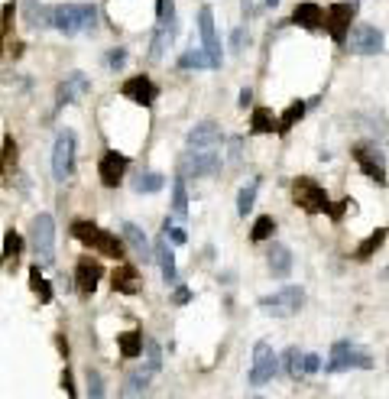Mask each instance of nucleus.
<instances>
[{
    "label": "nucleus",
    "mask_w": 389,
    "mask_h": 399,
    "mask_svg": "<svg viewBox=\"0 0 389 399\" xmlns=\"http://www.w3.org/2000/svg\"><path fill=\"white\" fill-rule=\"evenodd\" d=\"M49 26L65 36H78V33H91L98 26V7L94 4H59L49 7Z\"/></svg>",
    "instance_id": "f257e3e1"
},
{
    "label": "nucleus",
    "mask_w": 389,
    "mask_h": 399,
    "mask_svg": "<svg viewBox=\"0 0 389 399\" xmlns=\"http://www.w3.org/2000/svg\"><path fill=\"white\" fill-rule=\"evenodd\" d=\"M72 237L81 240L84 247H91L94 254H101V257H111V260H120L123 257V240L117 237V234H111V230L91 224V221H75L72 224Z\"/></svg>",
    "instance_id": "f03ea898"
},
{
    "label": "nucleus",
    "mask_w": 389,
    "mask_h": 399,
    "mask_svg": "<svg viewBox=\"0 0 389 399\" xmlns=\"http://www.w3.org/2000/svg\"><path fill=\"white\" fill-rule=\"evenodd\" d=\"M292 198H295V205L302 208V211H308V215H328L331 211V198H328V192H325V185H318L312 176L295 179Z\"/></svg>",
    "instance_id": "7ed1b4c3"
},
{
    "label": "nucleus",
    "mask_w": 389,
    "mask_h": 399,
    "mask_svg": "<svg viewBox=\"0 0 389 399\" xmlns=\"http://www.w3.org/2000/svg\"><path fill=\"white\" fill-rule=\"evenodd\" d=\"M325 370H328V373H344V370H373V357H370L366 351H360L357 344H351V341H334Z\"/></svg>",
    "instance_id": "20e7f679"
},
{
    "label": "nucleus",
    "mask_w": 389,
    "mask_h": 399,
    "mask_svg": "<svg viewBox=\"0 0 389 399\" xmlns=\"http://www.w3.org/2000/svg\"><path fill=\"white\" fill-rule=\"evenodd\" d=\"M302 305H305V289L302 286H283L273 296L259 299V308L266 315H276V318H292V315H298Z\"/></svg>",
    "instance_id": "39448f33"
},
{
    "label": "nucleus",
    "mask_w": 389,
    "mask_h": 399,
    "mask_svg": "<svg viewBox=\"0 0 389 399\" xmlns=\"http://www.w3.org/2000/svg\"><path fill=\"white\" fill-rule=\"evenodd\" d=\"M33 254H36L39 266H52L55 263V221L52 215H36L33 218Z\"/></svg>",
    "instance_id": "423d86ee"
},
{
    "label": "nucleus",
    "mask_w": 389,
    "mask_h": 399,
    "mask_svg": "<svg viewBox=\"0 0 389 399\" xmlns=\"http://www.w3.org/2000/svg\"><path fill=\"white\" fill-rule=\"evenodd\" d=\"M221 169V153L218 150H188L179 159V172L185 179H198V176H214Z\"/></svg>",
    "instance_id": "0eeeda50"
},
{
    "label": "nucleus",
    "mask_w": 389,
    "mask_h": 399,
    "mask_svg": "<svg viewBox=\"0 0 389 399\" xmlns=\"http://www.w3.org/2000/svg\"><path fill=\"white\" fill-rule=\"evenodd\" d=\"M344 46L351 49L354 55H376L386 49V36H383V30H376L370 23H357V26H351Z\"/></svg>",
    "instance_id": "6e6552de"
},
{
    "label": "nucleus",
    "mask_w": 389,
    "mask_h": 399,
    "mask_svg": "<svg viewBox=\"0 0 389 399\" xmlns=\"http://www.w3.org/2000/svg\"><path fill=\"white\" fill-rule=\"evenodd\" d=\"M72 172H75V133L65 127V130H59L52 146V176L65 182V179H72Z\"/></svg>",
    "instance_id": "1a4fd4ad"
},
{
    "label": "nucleus",
    "mask_w": 389,
    "mask_h": 399,
    "mask_svg": "<svg viewBox=\"0 0 389 399\" xmlns=\"http://www.w3.org/2000/svg\"><path fill=\"white\" fill-rule=\"evenodd\" d=\"M176 33H179V26H176V7H172V0H159V23H156L153 49H150V55H153V59H162V52L172 46Z\"/></svg>",
    "instance_id": "9d476101"
},
{
    "label": "nucleus",
    "mask_w": 389,
    "mask_h": 399,
    "mask_svg": "<svg viewBox=\"0 0 389 399\" xmlns=\"http://www.w3.org/2000/svg\"><path fill=\"white\" fill-rule=\"evenodd\" d=\"M279 370V357L266 341H256L253 344V367H250V386H266L269 380Z\"/></svg>",
    "instance_id": "9b49d317"
},
{
    "label": "nucleus",
    "mask_w": 389,
    "mask_h": 399,
    "mask_svg": "<svg viewBox=\"0 0 389 399\" xmlns=\"http://www.w3.org/2000/svg\"><path fill=\"white\" fill-rule=\"evenodd\" d=\"M351 23H354V0L351 4H331L325 10V30H328V36L334 43H347Z\"/></svg>",
    "instance_id": "f8f14e48"
},
{
    "label": "nucleus",
    "mask_w": 389,
    "mask_h": 399,
    "mask_svg": "<svg viewBox=\"0 0 389 399\" xmlns=\"http://www.w3.org/2000/svg\"><path fill=\"white\" fill-rule=\"evenodd\" d=\"M354 162L360 166V172L366 179H373L376 185H386V159H383V153H376L370 146H357L354 150Z\"/></svg>",
    "instance_id": "ddd939ff"
},
{
    "label": "nucleus",
    "mask_w": 389,
    "mask_h": 399,
    "mask_svg": "<svg viewBox=\"0 0 389 399\" xmlns=\"http://www.w3.org/2000/svg\"><path fill=\"white\" fill-rule=\"evenodd\" d=\"M120 94H123L127 101H133V104L153 108V101H156V94H159V88H156L146 75H133V78H127V82H123Z\"/></svg>",
    "instance_id": "4468645a"
},
{
    "label": "nucleus",
    "mask_w": 389,
    "mask_h": 399,
    "mask_svg": "<svg viewBox=\"0 0 389 399\" xmlns=\"http://www.w3.org/2000/svg\"><path fill=\"white\" fill-rule=\"evenodd\" d=\"M127 166H130L127 156L114 153V150H107V153L101 156V162H98L101 182H104L107 189H117V185H120V179H123V172H127Z\"/></svg>",
    "instance_id": "2eb2a0df"
},
{
    "label": "nucleus",
    "mask_w": 389,
    "mask_h": 399,
    "mask_svg": "<svg viewBox=\"0 0 389 399\" xmlns=\"http://www.w3.org/2000/svg\"><path fill=\"white\" fill-rule=\"evenodd\" d=\"M221 140H224L221 127H218L214 120H205V123H198V127H191L188 130V150H218Z\"/></svg>",
    "instance_id": "dca6fc26"
},
{
    "label": "nucleus",
    "mask_w": 389,
    "mask_h": 399,
    "mask_svg": "<svg viewBox=\"0 0 389 399\" xmlns=\"http://www.w3.org/2000/svg\"><path fill=\"white\" fill-rule=\"evenodd\" d=\"M101 276H104V266H101L98 260H91V257H81L75 266V283H78V292H84V296H91L94 289H98Z\"/></svg>",
    "instance_id": "f3484780"
},
{
    "label": "nucleus",
    "mask_w": 389,
    "mask_h": 399,
    "mask_svg": "<svg viewBox=\"0 0 389 399\" xmlns=\"http://www.w3.org/2000/svg\"><path fill=\"white\" fill-rule=\"evenodd\" d=\"M198 33H201V46L214 55V59H221V43H218V30H214V10L211 7H201L198 10Z\"/></svg>",
    "instance_id": "a211bd4d"
},
{
    "label": "nucleus",
    "mask_w": 389,
    "mask_h": 399,
    "mask_svg": "<svg viewBox=\"0 0 389 399\" xmlns=\"http://www.w3.org/2000/svg\"><path fill=\"white\" fill-rule=\"evenodd\" d=\"M91 91V82L81 75V72H72L59 88V101H55V108H65V104H75L78 94H88Z\"/></svg>",
    "instance_id": "6ab92c4d"
},
{
    "label": "nucleus",
    "mask_w": 389,
    "mask_h": 399,
    "mask_svg": "<svg viewBox=\"0 0 389 399\" xmlns=\"http://www.w3.org/2000/svg\"><path fill=\"white\" fill-rule=\"evenodd\" d=\"M266 266H269V273H273V279H289L292 276V254H289V247H283V244L269 247Z\"/></svg>",
    "instance_id": "aec40b11"
},
{
    "label": "nucleus",
    "mask_w": 389,
    "mask_h": 399,
    "mask_svg": "<svg viewBox=\"0 0 389 399\" xmlns=\"http://www.w3.org/2000/svg\"><path fill=\"white\" fill-rule=\"evenodd\" d=\"M292 23L305 26V30H321V26H325V7L305 0V4H298V7L292 10Z\"/></svg>",
    "instance_id": "412c9836"
},
{
    "label": "nucleus",
    "mask_w": 389,
    "mask_h": 399,
    "mask_svg": "<svg viewBox=\"0 0 389 399\" xmlns=\"http://www.w3.org/2000/svg\"><path fill=\"white\" fill-rule=\"evenodd\" d=\"M123 240H127V244H130V250H133V254H137L143 263L156 260V254H153V244L146 240V234L137 227V224H130V221L123 224Z\"/></svg>",
    "instance_id": "4be33fe9"
},
{
    "label": "nucleus",
    "mask_w": 389,
    "mask_h": 399,
    "mask_svg": "<svg viewBox=\"0 0 389 399\" xmlns=\"http://www.w3.org/2000/svg\"><path fill=\"white\" fill-rule=\"evenodd\" d=\"M16 159H20V150H16V140L7 133V137H4V146H0V189L10 185V179H13V172H16Z\"/></svg>",
    "instance_id": "5701e85b"
},
{
    "label": "nucleus",
    "mask_w": 389,
    "mask_h": 399,
    "mask_svg": "<svg viewBox=\"0 0 389 399\" xmlns=\"http://www.w3.org/2000/svg\"><path fill=\"white\" fill-rule=\"evenodd\" d=\"M179 69H221V59H214L205 46L188 49V52L179 55Z\"/></svg>",
    "instance_id": "b1692460"
},
{
    "label": "nucleus",
    "mask_w": 389,
    "mask_h": 399,
    "mask_svg": "<svg viewBox=\"0 0 389 399\" xmlns=\"http://www.w3.org/2000/svg\"><path fill=\"white\" fill-rule=\"evenodd\" d=\"M111 279H114V289L123 292V296H137L140 292V273H137V266H130V263H120Z\"/></svg>",
    "instance_id": "393cba45"
},
{
    "label": "nucleus",
    "mask_w": 389,
    "mask_h": 399,
    "mask_svg": "<svg viewBox=\"0 0 389 399\" xmlns=\"http://www.w3.org/2000/svg\"><path fill=\"white\" fill-rule=\"evenodd\" d=\"M156 260H159V269H162V279H166L169 286L179 283V269H176V254H172V247H169V240H159V244L153 247Z\"/></svg>",
    "instance_id": "a878e982"
},
{
    "label": "nucleus",
    "mask_w": 389,
    "mask_h": 399,
    "mask_svg": "<svg viewBox=\"0 0 389 399\" xmlns=\"http://www.w3.org/2000/svg\"><path fill=\"white\" fill-rule=\"evenodd\" d=\"M386 234H389L386 227H376L373 234H366V237L357 244V250H354V257H357V260H370V257H373L376 250H380V247L386 244Z\"/></svg>",
    "instance_id": "bb28decb"
},
{
    "label": "nucleus",
    "mask_w": 389,
    "mask_h": 399,
    "mask_svg": "<svg viewBox=\"0 0 389 399\" xmlns=\"http://www.w3.org/2000/svg\"><path fill=\"white\" fill-rule=\"evenodd\" d=\"M250 127H253V133H279V117L269 108H256L250 117Z\"/></svg>",
    "instance_id": "cd10ccee"
},
{
    "label": "nucleus",
    "mask_w": 389,
    "mask_h": 399,
    "mask_svg": "<svg viewBox=\"0 0 389 399\" xmlns=\"http://www.w3.org/2000/svg\"><path fill=\"white\" fill-rule=\"evenodd\" d=\"M172 215H176V218L188 215V189H185V176H182V172L172 179Z\"/></svg>",
    "instance_id": "c85d7f7f"
},
{
    "label": "nucleus",
    "mask_w": 389,
    "mask_h": 399,
    "mask_svg": "<svg viewBox=\"0 0 389 399\" xmlns=\"http://www.w3.org/2000/svg\"><path fill=\"white\" fill-rule=\"evenodd\" d=\"M117 347H120L127 361H133V357L143 354V335L140 331H123V335H117Z\"/></svg>",
    "instance_id": "c756f323"
},
{
    "label": "nucleus",
    "mask_w": 389,
    "mask_h": 399,
    "mask_svg": "<svg viewBox=\"0 0 389 399\" xmlns=\"http://www.w3.org/2000/svg\"><path fill=\"white\" fill-rule=\"evenodd\" d=\"M20 250H23L20 234H16V230H7V234H4V266L16 269V263H20Z\"/></svg>",
    "instance_id": "7c9ffc66"
},
{
    "label": "nucleus",
    "mask_w": 389,
    "mask_h": 399,
    "mask_svg": "<svg viewBox=\"0 0 389 399\" xmlns=\"http://www.w3.org/2000/svg\"><path fill=\"white\" fill-rule=\"evenodd\" d=\"M256 192H259V179H250V182L240 189V195H237V215L247 218L253 211V205H256Z\"/></svg>",
    "instance_id": "2f4dec72"
},
{
    "label": "nucleus",
    "mask_w": 389,
    "mask_h": 399,
    "mask_svg": "<svg viewBox=\"0 0 389 399\" xmlns=\"http://www.w3.org/2000/svg\"><path fill=\"white\" fill-rule=\"evenodd\" d=\"M150 376H153V370L150 367H140L133 370V373L127 376V386H123V396H140V393L150 386Z\"/></svg>",
    "instance_id": "473e14b6"
},
{
    "label": "nucleus",
    "mask_w": 389,
    "mask_h": 399,
    "mask_svg": "<svg viewBox=\"0 0 389 399\" xmlns=\"http://www.w3.org/2000/svg\"><path fill=\"white\" fill-rule=\"evenodd\" d=\"M283 370L292 376V380H298V376H305V354L298 351V347H289L283 357Z\"/></svg>",
    "instance_id": "72a5a7b5"
},
{
    "label": "nucleus",
    "mask_w": 389,
    "mask_h": 399,
    "mask_svg": "<svg viewBox=\"0 0 389 399\" xmlns=\"http://www.w3.org/2000/svg\"><path fill=\"white\" fill-rule=\"evenodd\" d=\"M305 108H308L305 101H292L289 108H286V114L279 117V133H289L292 127H295V123L305 117Z\"/></svg>",
    "instance_id": "f704fd0d"
},
{
    "label": "nucleus",
    "mask_w": 389,
    "mask_h": 399,
    "mask_svg": "<svg viewBox=\"0 0 389 399\" xmlns=\"http://www.w3.org/2000/svg\"><path fill=\"white\" fill-rule=\"evenodd\" d=\"M30 286H33V292L39 296V302H52V286L43 279V273H39V263H33V266H30Z\"/></svg>",
    "instance_id": "c9c22d12"
},
{
    "label": "nucleus",
    "mask_w": 389,
    "mask_h": 399,
    "mask_svg": "<svg viewBox=\"0 0 389 399\" xmlns=\"http://www.w3.org/2000/svg\"><path fill=\"white\" fill-rule=\"evenodd\" d=\"M162 185H166V179H162L159 172H146V176H140L137 182H133V192H140V195H153V192H159Z\"/></svg>",
    "instance_id": "e433bc0d"
},
{
    "label": "nucleus",
    "mask_w": 389,
    "mask_h": 399,
    "mask_svg": "<svg viewBox=\"0 0 389 399\" xmlns=\"http://www.w3.org/2000/svg\"><path fill=\"white\" fill-rule=\"evenodd\" d=\"M13 4H4V10H0V55H7V33L13 30Z\"/></svg>",
    "instance_id": "4c0bfd02"
},
{
    "label": "nucleus",
    "mask_w": 389,
    "mask_h": 399,
    "mask_svg": "<svg viewBox=\"0 0 389 399\" xmlns=\"http://www.w3.org/2000/svg\"><path fill=\"white\" fill-rule=\"evenodd\" d=\"M273 230H276V221L269 215H263V218H256V224H253V230H250V240H269L273 237Z\"/></svg>",
    "instance_id": "58836bf2"
},
{
    "label": "nucleus",
    "mask_w": 389,
    "mask_h": 399,
    "mask_svg": "<svg viewBox=\"0 0 389 399\" xmlns=\"http://www.w3.org/2000/svg\"><path fill=\"white\" fill-rule=\"evenodd\" d=\"M143 351H146V367L156 373V370L162 367V351H159V344H156L153 338H143Z\"/></svg>",
    "instance_id": "ea45409f"
},
{
    "label": "nucleus",
    "mask_w": 389,
    "mask_h": 399,
    "mask_svg": "<svg viewBox=\"0 0 389 399\" xmlns=\"http://www.w3.org/2000/svg\"><path fill=\"white\" fill-rule=\"evenodd\" d=\"M88 386H91V396L94 399L104 396V386H101V373H98V370H88Z\"/></svg>",
    "instance_id": "a19ab883"
},
{
    "label": "nucleus",
    "mask_w": 389,
    "mask_h": 399,
    "mask_svg": "<svg viewBox=\"0 0 389 399\" xmlns=\"http://www.w3.org/2000/svg\"><path fill=\"white\" fill-rule=\"evenodd\" d=\"M107 65H111V69H123V65H127V49H114V52L107 55Z\"/></svg>",
    "instance_id": "79ce46f5"
},
{
    "label": "nucleus",
    "mask_w": 389,
    "mask_h": 399,
    "mask_svg": "<svg viewBox=\"0 0 389 399\" xmlns=\"http://www.w3.org/2000/svg\"><path fill=\"white\" fill-rule=\"evenodd\" d=\"M351 205H354V201H351V198H344V201H337V205H334V208H331L328 215H331V218H334V221H341V218H344V211H347V208H351Z\"/></svg>",
    "instance_id": "37998d69"
},
{
    "label": "nucleus",
    "mask_w": 389,
    "mask_h": 399,
    "mask_svg": "<svg viewBox=\"0 0 389 399\" xmlns=\"http://www.w3.org/2000/svg\"><path fill=\"white\" fill-rule=\"evenodd\" d=\"M321 370V357L318 354H305V373H318Z\"/></svg>",
    "instance_id": "c03bdc74"
},
{
    "label": "nucleus",
    "mask_w": 389,
    "mask_h": 399,
    "mask_svg": "<svg viewBox=\"0 0 389 399\" xmlns=\"http://www.w3.org/2000/svg\"><path fill=\"white\" fill-rule=\"evenodd\" d=\"M62 390L69 393V396H75V383H72V373H69V370L62 373Z\"/></svg>",
    "instance_id": "a18cd8bd"
},
{
    "label": "nucleus",
    "mask_w": 389,
    "mask_h": 399,
    "mask_svg": "<svg viewBox=\"0 0 389 399\" xmlns=\"http://www.w3.org/2000/svg\"><path fill=\"white\" fill-rule=\"evenodd\" d=\"M188 299H191V292L185 289V286H179V289H176V305H185Z\"/></svg>",
    "instance_id": "49530a36"
},
{
    "label": "nucleus",
    "mask_w": 389,
    "mask_h": 399,
    "mask_svg": "<svg viewBox=\"0 0 389 399\" xmlns=\"http://www.w3.org/2000/svg\"><path fill=\"white\" fill-rule=\"evenodd\" d=\"M244 46V30H234V36H230V49H240Z\"/></svg>",
    "instance_id": "de8ad7c7"
},
{
    "label": "nucleus",
    "mask_w": 389,
    "mask_h": 399,
    "mask_svg": "<svg viewBox=\"0 0 389 399\" xmlns=\"http://www.w3.org/2000/svg\"><path fill=\"white\" fill-rule=\"evenodd\" d=\"M250 101H253L250 88H244V91H240V108H247V104H250Z\"/></svg>",
    "instance_id": "09e8293b"
},
{
    "label": "nucleus",
    "mask_w": 389,
    "mask_h": 399,
    "mask_svg": "<svg viewBox=\"0 0 389 399\" xmlns=\"http://www.w3.org/2000/svg\"><path fill=\"white\" fill-rule=\"evenodd\" d=\"M244 13H253V0H244Z\"/></svg>",
    "instance_id": "8fccbe9b"
},
{
    "label": "nucleus",
    "mask_w": 389,
    "mask_h": 399,
    "mask_svg": "<svg viewBox=\"0 0 389 399\" xmlns=\"http://www.w3.org/2000/svg\"><path fill=\"white\" fill-rule=\"evenodd\" d=\"M276 4H279V0H266V7H276Z\"/></svg>",
    "instance_id": "3c124183"
},
{
    "label": "nucleus",
    "mask_w": 389,
    "mask_h": 399,
    "mask_svg": "<svg viewBox=\"0 0 389 399\" xmlns=\"http://www.w3.org/2000/svg\"><path fill=\"white\" fill-rule=\"evenodd\" d=\"M383 279H389V266H386V269H383Z\"/></svg>",
    "instance_id": "603ef678"
},
{
    "label": "nucleus",
    "mask_w": 389,
    "mask_h": 399,
    "mask_svg": "<svg viewBox=\"0 0 389 399\" xmlns=\"http://www.w3.org/2000/svg\"><path fill=\"white\" fill-rule=\"evenodd\" d=\"M354 4H357V0H354Z\"/></svg>",
    "instance_id": "864d4df0"
}]
</instances>
